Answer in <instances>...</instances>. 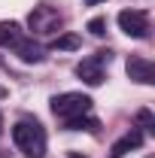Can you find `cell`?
I'll use <instances>...</instances> for the list:
<instances>
[{"instance_id": "10", "label": "cell", "mask_w": 155, "mask_h": 158, "mask_svg": "<svg viewBox=\"0 0 155 158\" xmlns=\"http://www.w3.org/2000/svg\"><path fill=\"white\" fill-rule=\"evenodd\" d=\"M79 43H82V40H79L76 34H64V37H58L52 43V49H79Z\"/></svg>"}, {"instance_id": "8", "label": "cell", "mask_w": 155, "mask_h": 158, "mask_svg": "<svg viewBox=\"0 0 155 158\" xmlns=\"http://www.w3.org/2000/svg\"><path fill=\"white\" fill-rule=\"evenodd\" d=\"M140 146H143V131L131 128V131H128L122 140H116V143H113V152H110V158H122V155H128L131 149H140Z\"/></svg>"}, {"instance_id": "11", "label": "cell", "mask_w": 155, "mask_h": 158, "mask_svg": "<svg viewBox=\"0 0 155 158\" xmlns=\"http://www.w3.org/2000/svg\"><path fill=\"white\" fill-rule=\"evenodd\" d=\"M137 122H140L143 134H152V131H155V125H152V113H149V110H140V113H137Z\"/></svg>"}, {"instance_id": "9", "label": "cell", "mask_w": 155, "mask_h": 158, "mask_svg": "<svg viewBox=\"0 0 155 158\" xmlns=\"http://www.w3.org/2000/svg\"><path fill=\"white\" fill-rule=\"evenodd\" d=\"M21 37H24V31L19 27V21H0V46L12 49Z\"/></svg>"}, {"instance_id": "4", "label": "cell", "mask_w": 155, "mask_h": 158, "mask_svg": "<svg viewBox=\"0 0 155 158\" xmlns=\"http://www.w3.org/2000/svg\"><path fill=\"white\" fill-rule=\"evenodd\" d=\"M110 58H113L110 49H100L91 58H82L76 64V76L82 79V82H88V85H100V82H103V64H110Z\"/></svg>"}, {"instance_id": "1", "label": "cell", "mask_w": 155, "mask_h": 158, "mask_svg": "<svg viewBox=\"0 0 155 158\" xmlns=\"http://www.w3.org/2000/svg\"><path fill=\"white\" fill-rule=\"evenodd\" d=\"M52 113L67 131H97V118L91 116V98L82 91H64L52 98Z\"/></svg>"}, {"instance_id": "2", "label": "cell", "mask_w": 155, "mask_h": 158, "mask_svg": "<svg viewBox=\"0 0 155 158\" xmlns=\"http://www.w3.org/2000/svg\"><path fill=\"white\" fill-rule=\"evenodd\" d=\"M12 143L19 146L21 155L27 158H43L46 155V128L40 125L37 118H21L12 125Z\"/></svg>"}, {"instance_id": "3", "label": "cell", "mask_w": 155, "mask_h": 158, "mask_svg": "<svg viewBox=\"0 0 155 158\" xmlns=\"http://www.w3.org/2000/svg\"><path fill=\"white\" fill-rule=\"evenodd\" d=\"M27 27H31V34H37V37H52V34H61L64 15H61L55 6L40 3V6L31 9V15H27Z\"/></svg>"}, {"instance_id": "6", "label": "cell", "mask_w": 155, "mask_h": 158, "mask_svg": "<svg viewBox=\"0 0 155 158\" xmlns=\"http://www.w3.org/2000/svg\"><path fill=\"white\" fill-rule=\"evenodd\" d=\"M125 70H128V76L134 79V82H140V85H152L155 82V67H152V61H146V58H128Z\"/></svg>"}, {"instance_id": "5", "label": "cell", "mask_w": 155, "mask_h": 158, "mask_svg": "<svg viewBox=\"0 0 155 158\" xmlns=\"http://www.w3.org/2000/svg\"><path fill=\"white\" fill-rule=\"evenodd\" d=\"M119 27L134 40H146L149 31H152L149 27V12H143V9H122L119 12Z\"/></svg>"}, {"instance_id": "14", "label": "cell", "mask_w": 155, "mask_h": 158, "mask_svg": "<svg viewBox=\"0 0 155 158\" xmlns=\"http://www.w3.org/2000/svg\"><path fill=\"white\" fill-rule=\"evenodd\" d=\"M0 134H3V116H0Z\"/></svg>"}, {"instance_id": "12", "label": "cell", "mask_w": 155, "mask_h": 158, "mask_svg": "<svg viewBox=\"0 0 155 158\" xmlns=\"http://www.w3.org/2000/svg\"><path fill=\"white\" fill-rule=\"evenodd\" d=\"M103 27H107L103 19H91V21H88V31H91L94 37H103Z\"/></svg>"}, {"instance_id": "13", "label": "cell", "mask_w": 155, "mask_h": 158, "mask_svg": "<svg viewBox=\"0 0 155 158\" xmlns=\"http://www.w3.org/2000/svg\"><path fill=\"white\" fill-rule=\"evenodd\" d=\"M70 158H85V155H79V152H70Z\"/></svg>"}, {"instance_id": "15", "label": "cell", "mask_w": 155, "mask_h": 158, "mask_svg": "<svg viewBox=\"0 0 155 158\" xmlns=\"http://www.w3.org/2000/svg\"><path fill=\"white\" fill-rule=\"evenodd\" d=\"M85 3H100V0H85Z\"/></svg>"}, {"instance_id": "7", "label": "cell", "mask_w": 155, "mask_h": 158, "mask_svg": "<svg viewBox=\"0 0 155 158\" xmlns=\"http://www.w3.org/2000/svg\"><path fill=\"white\" fill-rule=\"evenodd\" d=\"M12 52L19 55L21 61H27V64H40V61L46 58V52H43V46H40L34 37H21L15 46H12Z\"/></svg>"}]
</instances>
